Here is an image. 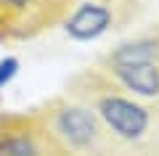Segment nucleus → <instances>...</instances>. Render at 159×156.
Listing matches in <instances>:
<instances>
[{
    "mask_svg": "<svg viewBox=\"0 0 159 156\" xmlns=\"http://www.w3.org/2000/svg\"><path fill=\"white\" fill-rule=\"evenodd\" d=\"M98 111H101L103 122L125 140H135L146 132L148 127V111L133 100L122 98V95H106L98 103Z\"/></svg>",
    "mask_w": 159,
    "mask_h": 156,
    "instance_id": "obj_1",
    "label": "nucleus"
},
{
    "mask_svg": "<svg viewBox=\"0 0 159 156\" xmlns=\"http://www.w3.org/2000/svg\"><path fill=\"white\" fill-rule=\"evenodd\" d=\"M111 21V11L101 3H85L74 11V16L66 21V32L74 40H93L106 32Z\"/></svg>",
    "mask_w": 159,
    "mask_h": 156,
    "instance_id": "obj_2",
    "label": "nucleus"
},
{
    "mask_svg": "<svg viewBox=\"0 0 159 156\" xmlns=\"http://www.w3.org/2000/svg\"><path fill=\"white\" fill-rule=\"evenodd\" d=\"M56 130L61 132V138L66 140V143L77 145V148L90 145L93 140H96V132H98L93 117L85 109H64L56 117Z\"/></svg>",
    "mask_w": 159,
    "mask_h": 156,
    "instance_id": "obj_3",
    "label": "nucleus"
},
{
    "mask_svg": "<svg viewBox=\"0 0 159 156\" xmlns=\"http://www.w3.org/2000/svg\"><path fill=\"white\" fill-rule=\"evenodd\" d=\"M114 74L119 77V82L130 87L138 95H159V69L151 61L141 64H114Z\"/></svg>",
    "mask_w": 159,
    "mask_h": 156,
    "instance_id": "obj_4",
    "label": "nucleus"
},
{
    "mask_svg": "<svg viewBox=\"0 0 159 156\" xmlns=\"http://www.w3.org/2000/svg\"><path fill=\"white\" fill-rule=\"evenodd\" d=\"M37 143L27 132L0 135V156H37Z\"/></svg>",
    "mask_w": 159,
    "mask_h": 156,
    "instance_id": "obj_5",
    "label": "nucleus"
},
{
    "mask_svg": "<svg viewBox=\"0 0 159 156\" xmlns=\"http://www.w3.org/2000/svg\"><path fill=\"white\" fill-rule=\"evenodd\" d=\"M151 56H154V42H133L114 53V64H141V61H151Z\"/></svg>",
    "mask_w": 159,
    "mask_h": 156,
    "instance_id": "obj_6",
    "label": "nucleus"
},
{
    "mask_svg": "<svg viewBox=\"0 0 159 156\" xmlns=\"http://www.w3.org/2000/svg\"><path fill=\"white\" fill-rule=\"evenodd\" d=\"M19 72V58L8 56V58H0V87H6Z\"/></svg>",
    "mask_w": 159,
    "mask_h": 156,
    "instance_id": "obj_7",
    "label": "nucleus"
},
{
    "mask_svg": "<svg viewBox=\"0 0 159 156\" xmlns=\"http://www.w3.org/2000/svg\"><path fill=\"white\" fill-rule=\"evenodd\" d=\"M29 3H34V0H0V6H3V8H13V11H19V8H27Z\"/></svg>",
    "mask_w": 159,
    "mask_h": 156,
    "instance_id": "obj_8",
    "label": "nucleus"
}]
</instances>
